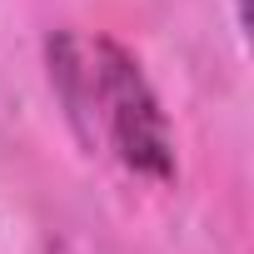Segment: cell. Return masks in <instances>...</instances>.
<instances>
[{
    "label": "cell",
    "instance_id": "2",
    "mask_svg": "<svg viewBox=\"0 0 254 254\" xmlns=\"http://www.w3.org/2000/svg\"><path fill=\"white\" fill-rule=\"evenodd\" d=\"M239 15H249V0H239Z\"/></svg>",
    "mask_w": 254,
    "mask_h": 254
},
{
    "label": "cell",
    "instance_id": "1",
    "mask_svg": "<svg viewBox=\"0 0 254 254\" xmlns=\"http://www.w3.org/2000/svg\"><path fill=\"white\" fill-rule=\"evenodd\" d=\"M90 110L105 120V135L125 170H135L145 180H175V135L170 120L140 70V60L115 45L95 40L90 45Z\"/></svg>",
    "mask_w": 254,
    "mask_h": 254
}]
</instances>
